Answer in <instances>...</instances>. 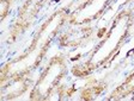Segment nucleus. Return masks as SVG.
Instances as JSON below:
<instances>
[{"instance_id": "f257e3e1", "label": "nucleus", "mask_w": 134, "mask_h": 101, "mask_svg": "<svg viewBox=\"0 0 134 101\" xmlns=\"http://www.w3.org/2000/svg\"><path fill=\"white\" fill-rule=\"evenodd\" d=\"M1 5H2V13H1V17H4V14L6 13V10H7L9 4H7L6 1H2V2H1Z\"/></svg>"}]
</instances>
